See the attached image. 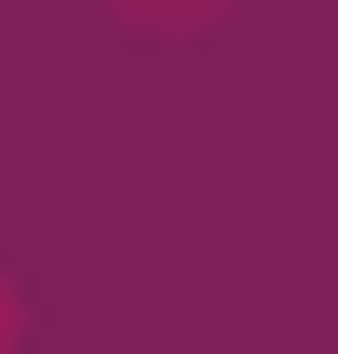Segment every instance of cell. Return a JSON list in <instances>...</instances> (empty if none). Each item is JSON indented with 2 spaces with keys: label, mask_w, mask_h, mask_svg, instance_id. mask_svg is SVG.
I'll use <instances>...</instances> for the list:
<instances>
[{
  "label": "cell",
  "mask_w": 338,
  "mask_h": 354,
  "mask_svg": "<svg viewBox=\"0 0 338 354\" xmlns=\"http://www.w3.org/2000/svg\"><path fill=\"white\" fill-rule=\"evenodd\" d=\"M129 17H161V32H178V17H209V0H129Z\"/></svg>",
  "instance_id": "6da1fadb"
}]
</instances>
